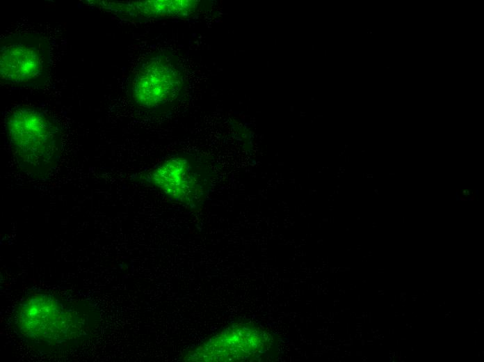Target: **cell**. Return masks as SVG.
I'll return each mask as SVG.
<instances>
[{"label": "cell", "mask_w": 484, "mask_h": 362, "mask_svg": "<svg viewBox=\"0 0 484 362\" xmlns=\"http://www.w3.org/2000/svg\"><path fill=\"white\" fill-rule=\"evenodd\" d=\"M10 147L21 168L42 179L58 164L61 152V133L52 118L39 109L21 106L6 120Z\"/></svg>", "instance_id": "1"}, {"label": "cell", "mask_w": 484, "mask_h": 362, "mask_svg": "<svg viewBox=\"0 0 484 362\" xmlns=\"http://www.w3.org/2000/svg\"><path fill=\"white\" fill-rule=\"evenodd\" d=\"M51 67L48 40L36 33L6 36L0 42L1 80L17 88H37L48 81Z\"/></svg>", "instance_id": "2"}, {"label": "cell", "mask_w": 484, "mask_h": 362, "mask_svg": "<svg viewBox=\"0 0 484 362\" xmlns=\"http://www.w3.org/2000/svg\"><path fill=\"white\" fill-rule=\"evenodd\" d=\"M212 170L188 155H175L161 162L147 175V181L166 197L195 208L209 192Z\"/></svg>", "instance_id": "3"}, {"label": "cell", "mask_w": 484, "mask_h": 362, "mask_svg": "<svg viewBox=\"0 0 484 362\" xmlns=\"http://www.w3.org/2000/svg\"><path fill=\"white\" fill-rule=\"evenodd\" d=\"M182 75L171 60L163 55L146 58L135 71L130 86L134 101L154 109L172 101L181 89Z\"/></svg>", "instance_id": "4"}]
</instances>
